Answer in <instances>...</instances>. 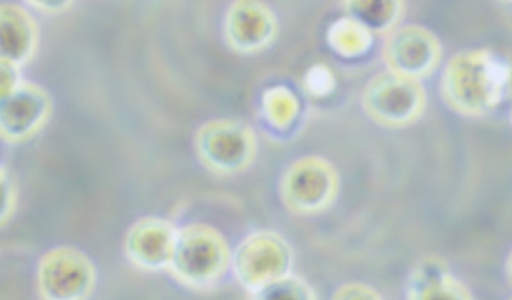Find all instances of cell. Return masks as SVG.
Here are the masks:
<instances>
[{"label":"cell","instance_id":"6","mask_svg":"<svg viewBox=\"0 0 512 300\" xmlns=\"http://www.w3.org/2000/svg\"><path fill=\"white\" fill-rule=\"evenodd\" d=\"M295 253L277 231L255 230L232 250L231 274L246 293L294 274Z\"/></svg>","mask_w":512,"mask_h":300},{"label":"cell","instance_id":"17","mask_svg":"<svg viewBox=\"0 0 512 300\" xmlns=\"http://www.w3.org/2000/svg\"><path fill=\"white\" fill-rule=\"evenodd\" d=\"M306 92L314 98H326L336 89V77L331 68L323 63H318L306 71L304 77Z\"/></svg>","mask_w":512,"mask_h":300},{"label":"cell","instance_id":"12","mask_svg":"<svg viewBox=\"0 0 512 300\" xmlns=\"http://www.w3.org/2000/svg\"><path fill=\"white\" fill-rule=\"evenodd\" d=\"M54 111L52 95L38 84L17 86L7 107L8 131L15 140L30 139L47 126Z\"/></svg>","mask_w":512,"mask_h":300},{"label":"cell","instance_id":"8","mask_svg":"<svg viewBox=\"0 0 512 300\" xmlns=\"http://www.w3.org/2000/svg\"><path fill=\"white\" fill-rule=\"evenodd\" d=\"M443 48L440 38L422 25L395 27L384 39L382 58L392 74L422 81L441 65Z\"/></svg>","mask_w":512,"mask_h":300},{"label":"cell","instance_id":"14","mask_svg":"<svg viewBox=\"0 0 512 300\" xmlns=\"http://www.w3.org/2000/svg\"><path fill=\"white\" fill-rule=\"evenodd\" d=\"M300 115V100L288 86L274 85L262 95V116L271 129L285 131Z\"/></svg>","mask_w":512,"mask_h":300},{"label":"cell","instance_id":"5","mask_svg":"<svg viewBox=\"0 0 512 300\" xmlns=\"http://www.w3.org/2000/svg\"><path fill=\"white\" fill-rule=\"evenodd\" d=\"M361 107L365 115L386 129H406L423 117L428 97L422 81L379 72L364 86Z\"/></svg>","mask_w":512,"mask_h":300},{"label":"cell","instance_id":"1","mask_svg":"<svg viewBox=\"0 0 512 300\" xmlns=\"http://www.w3.org/2000/svg\"><path fill=\"white\" fill-rule=\"evenodd\" d=\"M510 86V66L489 49L460 50L448 59L440 93L456 115L482 118L504 103Z\"/></svg>","mask_w":512,"mask_h":300},{"label":"cell","instance_id":"19","mask_svg":"<svg viewBox=\"0 0 512 300\" xmlns=\"http://www.w3.org/2000/svg\"><path fill=\"white\" fill-rule=\"evenodd\" d=\"M17 194L15 185L7 172L0 170V225L8 221L15 212Z\"/></svg>","mask_w":512,"mask_h":300},{"label":"cell","instance_id":"15","mask_svg":"<svg viewBox=\"0 0 512 300\" xmlns=\"http://www.w3.org/2000/svg\"><path fill=\"white\" fill-rule=\"evenodd\" d=\"M349 16L358 18L372 31H391L400 21L404 3L402 2H346Z\"/></svg>","mask_w":512,"mask_h":300},{"label":"cell","instance_id":"11","mask_svg":"<svg viewBox=\"0 0 512 300\" xmlns=\"http://www.w3.org/2000/svg\"><path fill=\"white\" fill-rule=\"evenodd\" d=\"M405 300H474V297L445 259L428 256L411 267Z\"/></svg>","mask_w":512,"mask_h":300},{"label":"cell","instance_id":"10","mask_svg":"<svg viewBox=\"0 0 512 300\" xmlns=\"http://www.w3.org/2000/svg\"><path fill=\"white\" fill-rule=\"evenodd\" d=\"M178 227L167 218L141 217L128 227L123 239V253L136 270L167 272L177 239Z\"/></svg>","mask_w":512,"mask_h":300},{"label":"cell","instance_id":"9","mask_svg":"<svg viewBox=\"0 0 512 300\" xmlns=\"http://www.w3.org/2000/svg\"><path fill=\"white\" fill-rule=\"evenodd\" d=\"M222 33L231 52L240 56H256L276 42L280 24L268 4L240 0L227 8Z\"/></svg>","mask_w":512,"mask_h":300},{"label":"cell","instance_id":"2","mask_svg":"<svg viewBox=\"0 0 512 300\" xmlns=\"http://www.w3.org/2000/svg\"><path fill=\"white\" fill-rule=\"evenodd\" d=\"M232 249L221 231L203 222L178 227L168 274L195 293L218 289L231 272Z\"/></svg>","mask_w":512,"mask_h":300},{"label":"cell","instance_id":"20","mask_svg":"<svg viewBox=\"0 0 512 300\" xmlns=\"http://www.w3.org/2000/svg\"><path fill=\"white\" fill-rule=\"evenodd\" d=\"M72 2H34L31 3L32 7L38 9L39 12H44L45 15H58L72 7Z\"/></svg>","mask_w":512,"mask_h":300},{"label":"cell","instance_id":"18","mask_svg":"<svg viewBox=\"0 0 512 300\" xmlns=\"http://www.w3.org/2000/svg\"><path fill=\"white\" fill-rule=\"evenodd\" d=\"M331 300H384L376 288L361 281H351L341 285L333 293Z\"/></svg>","mask_w":512,"mask_h":300},{"label":"cell","instance_id":"13","mask_svg":"<svg viewBox=\"0 0 512 300\" xmlns=\"http://www.w3.org/2000/svg\"><path fill=\"white\" fill-rule=\"evenodd\" d=\"M374 42L373 31L352 16L338 18L327 31V43L342 58L365 56Z\"/></svg>","mask_w":512,"mask_h":300},{"label":"cell","instance_id":"16","mask_svg":"<svg viewBox=\"0 0 512 300\" xmlns=\"http://www.w3.org/2000/svg\"><path fill=\"white\" fill-rule=\"evenodd\" d=\"M246 300H318L313 286L295 274L248 293Z\"/></svg>","mask_w":512,"mask_h":300},{"label":"cell","instance_id":"3","mask_svg":"<svg viewBox=\"0 0 512 300\" xmlns=\"http://www.w3.org/2000/svg\"><path fill=\"white\" fill-rule=\"evenodd\" d=\"M194 152L210 174L233 177L253 167L259 153L255 130L237 118H214L204 122L194 136Z\"/></svg>","mask_w":512,"mask_h":300},{"label":"cell","instance_id":"7","mask_svg":"<svg viewBox=\"0 0 512 300\" xmlns=\"http://www.w3.org/2000/svg\"><path fill=\"white\" fill-rule=\"evenodd\" d=\"M98 277V268L89 254L71 245H59L39 259L36 292L40 300H90Z\"/></svg>","mask_w":512,"mask_h":300},{"label":"cell","instance_id":"4","mask_svg":"<svg viewBox=\"0 0 512 300\" xmlns=\"http://www.w3.org/2000/svg\"><path fill=\"white\" fill-rule=\"evenodd\" d=\"M340 189L341 177L337 168L319 156L295 159L278 181V197L283 207L299 217H314L327 212L336 203Z\"/></svg>","mask_w":512,"mask_h":300}]
</instances>
